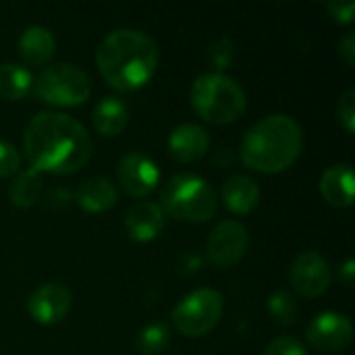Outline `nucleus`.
Returning <instances> with one entry per match:
<instances>
[{"instance_id":"nucleus-24","label":"nucleus","mask_w":355,"mask_h":355,"mask_svg":"<svg viewBox=\"0 0 355 355\" xmlns=\"http://www.w3.org/2000/svg\"><path fill=\"white\" fill-rule=\"evenodd\" d=\"M210 64L216 69V73H223L235 58V44L231 37H218L216 42L210 44L208 52H206Z\"/></svg>"},{"instance_id":"nucleus-19","label":"nucleus","mask_w":355,"mask_h":355,"mask_svg":"<svg viewBox=\"0 0 355 355\" xmlns=\"http://www.w3.org/2000/svg\"><path fill=\"white\" fill-rule=\"evenodd\" d=\"M127 121H129V108L127 104L116 98V96H106L102 98L96 108H94V114H92V123H94V129L100 133V135H106V137H114L119 135L125 127H127Z\"/></svg>"},{"instance_id":"nucleus-22","label":"nucleus","mask_w":355,"mask_h":355,"mask_svg":"<svg viewBox=\"0 0 355 355\" xmlns=\"http://www.w3.org/2000/svg\"><path fill=\"white\" fill-rule=\"evenodd\" d=\"M168 345V329L162 322H152L144 327L135 339V349L141 355L162 354Z\"/></svg>"},{"instance_id":"nucleus-9","label":"nucleus","mask_w":355,"mask_h":355,"mask_svg":"<svg viewBox=\"0 0 355 355\" xmlns=\"http://www.w3.org/2000/svg\"><path fill=\"white\" fill-rule=\"evenodd\" d=\"M116 179L129 198L141 200L156 189L160 171L150 156L141 152H129L116 164Z\"/></svg>"},{"instance_id":"nucleus-20","label":"nucleus","mask_w":355,"mask_h":355,"mask_svg":"<svg viewBox=\"0 0 355 355\" xmlns=\"http://www.w3.org/2000/svg\"><path fill=\"white\" fill-rule=\"evenodd\" d=\"M31 73L17 62H0V100L17 102L31 92Z\"/></svg>"},{"instance_id":"nucleus-30","label":"nucleus","mask_w":355,"mask_h":355,"mask_svg":"<svg viewBox=\"0 0 355 355\" xmlns=\"http://www.w3.org/2000/svg\"><path fill=\"white\" fill-rule=\"evenodd\" d=\"M354 275H355V262L352 260V258H347V260L339 266L337 277H339V281H341L345 287H352V283H354Z\"/></svg>"},{"instance_id":"nucleus-27","label":"nucleus","mask_w":355,"mask_h":355,"mask_svg":"<svg viewBox=\"0 0 355 355\" xmlns=\"http://www.w3.org/2000/svg\"><path fill=\"white\" fill-rule=\"evenodd\" d=\"M264 355H308L306 347L293 337H279L264 349Z\"/></svg>"},{"instance_id":"nucleus-26","label":"nucleus","mask_w":355,"mask_h":355,"mask_svg":"<svg viewBox=\"0 0 355 355\" xmlns=\"http://www.w3.org/2000/svg\"><path fill=\"white\" fill-rule=\"evenodd\" d=\"M337 116L343 129L352 135L355 131V89H347L337 104Z\"/></svg>"},{"instance_id":"nucleus-6","label":"nucleus","mask_w":355,"mask_h":355,"mask_svg":"<svg viewBox=\"0 0 355 355\" xmlns=\"http://www.w3.org/2000/svg\"><path fill=\"white\" fill-rule=\"evenodd\" d=\"M31 89L42 102L50 106L73 108V106H81L89 98L92 81L83 69L67 62H56L46 67L33 79Z\"/></svg>"},{"instance_id":"nucleus-8","label":"nucleus","mask_w":355,"mask_h":355,"mask_svg":"<svg viewBox=\"0 0 355 355\" xmlns=\"http://www.w3.org/2000/svg\"><path fill=\"white\" fill-rule=\"evenodd\" d=\"M248 245V229L239 220H223L210 231L206 254L216 268H233L243 260Z\"/></svg>"},{"instance_id":"nucleus-10","label":"nucleus","mask_w":355,"mask_h":355,"mask_svg":"<svg viewBox=\"0 0 355 355\" xmlns=\"http://www.w3.org/2000/svg\"><path fill=\"white\" fill-rule=\"evenodd\" d=\"M306 339L318 352L337 354V352H343L352 343L354 324L345 314L322 312L308 324Z\"/></svg>"},{"instance_id":"nucleus-5","label":"nucleus","mask_w":355,"mask_h":355,"mask_svg":"<svg viewBox=\"0 0 355 355\" xmlns=\"http://www.w3.org/2000/svg\"><path fill=\"white\" fill-rule=\"evenodd\" d=\"M158 206L173 218L206 223L216 214L218 198L206 179L193 173H177L164 183Z\"/></svg>"},{"instance_id":"nucleus-11","label":"nucleus","mask_w":355,"mask_h":355,"mask_svg":"<svg viewBox=\"0 0 355 355\" xmlns=\"http://www.w3.org/2000/svg\"><path fill=\"white\" fill-rule=\"evenodd\" d=\"M289 279L300 295L316 300L331 285V268L318 252H302L291 262Z\"/></svg>"},{"instance_id":"nucleus-15","label":"nucleus","mask_w":355,"mask_h":355,"mask_svg":"<svg viewBox=\"0 0 355 355\" xmlns=\"http://www.w3.org/2000/svg\"><path fill=\"white\" fill-rule=\"evenodd\" d=\"M320 193L335 208H349L354 204V168L347 162L329 166L320 177Z\"/></svg>"},{"instance_id":"nucleus-16","label":"nucleus","mask_w":355,"mask_h":355,"mask_svg":"<svg viewBox=\"0 0 355 355\" xmlns=\"http://www.w3.org/2000/svg\"><path fill=\"white\" fill-rule=\"evenodd\" d=\"M17 48H19L21 58L27 64L40 67V64H46L52 58L54 48H56V40H54V35H52V31L48 27L31 25L19 35Z\"/></svg>"},{"instance_id":"nucleus-28","label":"nucleus","mask_w":355,"mask_h":355,"mask_svg":"<svg viewBox=\"0 0 355 355\" xmlns=\"http://www.w3.org/2000/svg\"><path fill=\"white\" fill-rule=\"evenodd\" d=\"M331 17L337 23H352L355 17V2L354 0H331L327 4Z\"/></svg>"},{"instance_id":"nucleus-13","label":"nucleus","mask_w":355,"mask_h":355,"mask_svg":"<svg viewBox=\"0 0 355 355\" xmlns=\"http://www.w3.org/2000/svg\"><path fill=\"white\" fill-rule=\"evenodd\" d=\"M210 135L196 123H183L168 133V152L179 162H198L208 154Z\"/></svg>"},{"instance_id":"nucleus-17","label":"nucleus","mask_w":355,"mask_h":355,"mask_svg":"<svg viewBox=\"0 0 355 355\" xmlns=\"http://www.w3.org/2000/svg\"><path fill=\"white\" fill-rule=\"evenodd\" d=\"M119 200L116 187L104 179V177H94L89 181H83L77 191H75V202L92 214H100L110 210Z\"/></svg>"},{"instance_id":"nucleus-23","label":"nucleus","mask_w":355,"mask_h":355,"mask_svg":"<svg viewBox=\"0 0 355 355\" xmlns=\"http://www.w3.org/2000/svg\"><path fill=\"white\" fill-rule=\"evenodd\" d=\"M266 308L270 318L281 327H289L297 320V302L289 291H275L268 297Z\"/></svg>"},{"instance_id":"nucleus-29","label":"nucleus","mask_w":355,"mask_h":355,"mask_svg":"<svg viewBox=\"0 0 355 355\" xmlns=\"http://www.w3.org/2000/svg\"><path fill=\"white\" fill-rule=\"evenodd\" d=\"M339 56L349 64H355V35L354 33H347L341 42H339Z\"/></svg>"},{"instance_id":"nucleus-25","label":"nucleus","mask_w":355,"mask_h":355,"mask_svg":"<svg viewBox=\"0 0 355 355\" xmlns=\"http://www.w3.org/2000/svg\"><path fill=\"white\" fill-rule=\"evenodd\" d=\"M19 171H21V154H19V150L12 144L0 139V179L17 175Z\"/></svg>"},{"instance_id":"nucleus-3","label":"nucleus","mask_w":355,"mask_h":355,"mask_svg":"<svg viewBox=\"0 0 355 355\" xmlns=\"http://www.w3.org/2000/svg\"><path fill=\"white\" fill-rule=\"evenodd\" d=\"M302 148L300 123L287 114H268L245 131L239 154L248 168L275 175L289 168L300 158Z\"/></svg>"},{"instance_id":"nucleus-2","label":"nucleus","mask_w":355,"mask_h":355,"mask_svg":"<svg viewBox=\"0 0 355 355\" xmlns=\"http://www.w3.org/2000/svg\"><path fill=\"white\" fill-rule=\"evenodd\" d=\"M96 64L100 75L114 89L133 92L154 77L158 67V46L139 29H114L98 44Z\"/></svg>"},{"instance_id":"nucleus-1","label":"nucleus","mask_w":355,"mask_h":355,"mask_svg":"<svg viewBox=\"0 0 355 355\" xmlns=\"http://www.w3.org/2000/svg\"><path fill=\"white\" fill-rule=\"evenodd\" d=\"M23 152L37 173L73 175L92 158L87 129L73 116L56 110L37 112L25 127Z\"/></svg>"},{"instance_id":"nucleus-14","label":"nucleus","mask_w":355,"mask_h":355,"mask_svg":"<svg viewBox=\"0 0 355 355\" xmlns=\"http://www.w3.org/2000/svg\"><path fill=\"white\" fill-rule=\"evenodd\" d=\"M125 229L133 241L148 243L164 229V212L154 202H137L125 216Z\"/></svg>"},{"instance_id":"nucleus-21","label":"nucleus","mask_w":355,"mask_h":355,"mask_svg":"<svg viewBox=\"0 0 355 355\" xmlns=\"http://www.w3.org/2000/svg\"><path fill=\"white\" fill-rule=\"evenodd\" d=\"M42 175L33 168L19 171L8 187V198L17 208H31L42 196Z\"/></svg>"},{"instance_id":"nucleus-18","label":"nucleus","mask_w":355,"mask_h":355,"mask_svg":"<svg viewBox=\"0 0 355 355\" xmlns=\"http://www.w3.org/2000/svg\"><path fill=\"white\" fill-rule=\"evenodd\" d=\"M223 202L235 214H250L260 202V187L248 175H233L223 185Z\"/></svg>"},{"instance_id":"nucleus-12","label":"nucleus","mask_w":355,"mask_h":355,"mask_svg":"<svg viewBox=\"0 0 355 355\" xmlns=\"http://www.w3.org/2000/svg\"><path fill=\"white\" fill-rule=\"evenodd\" d=\"M71 304L73 295L64 285L46 283L29 295L27 312L37 324H56L69 314Z\"/></svg>"},{"instance_id":"nucleus-4","label":"nucleus","mask_w":355,"mask_h":355,"mask_svg":"<svg viewBox=\"0 0 355 355\" xmlns=\"http://www.w3.org/2000/svg\"><path fill=\"white\" fill-rule=\"evenodd\" d=\"M189 102L198 116L212 125H229L243 116L248 98L243 87L225 73L200 75L189 92Z\"/></svg>"},{"instance_id":"nucleus-7","label":"nucleus","mask_w":355,"mask_h":355,"mask_svg":"<svg viewBox=\"0 0 355 355\" xmlns=\"http://www.w3.org/2000/svg\"><path fill=\"white\" fill-rule=\"evenodd\" d=\"M223 308V295L216 289L200 287L173 308L171 320L183 337H204L220 322Z\"/></svg>"}]
</instances>
